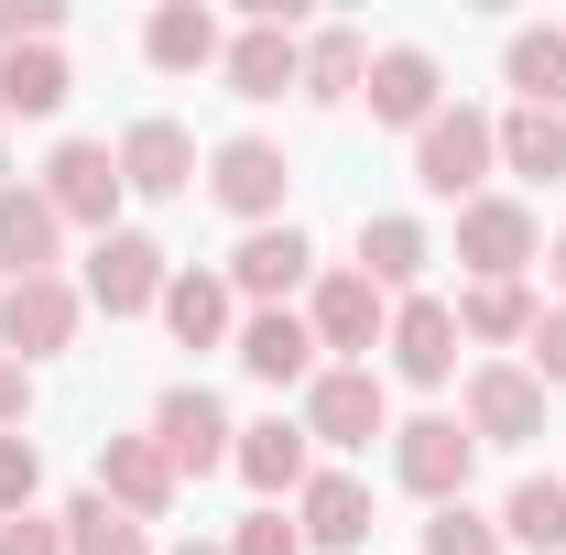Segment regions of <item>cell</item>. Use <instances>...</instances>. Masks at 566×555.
Masks as SVG:
<instances>
[{"label":"cell","instance_id":"39","mask_svg":"<svg viewBox=\"0 0 566 555\" xmlns=\"http://www.w3.org/2000/svg\"><path fill=\"white\" fill-rule=\"evenodd\" d=\"M545 283H556V294H566V240H545Z\"/></svg>","mask_w":566,"mask_h":555},{"label":"cell","instance_id":"30","mask_svg":"<svg viewBox=\"0 0 566 555\" xmlns=\"http://www.w3.org/2000/svg\"><path fill=\"white\" fill-rule=\"evenodd\" d=\"M55 523H66V555H153V534H142L132 512H109L98 490H76Z\"/></svg>","mask_w":566,"mask_h":555},{"label":"cell","instance_id":"7","mask_svg":"<svg viewBox=\"0 0 566 555\" xmlns=\"http://www.w3.org/2000/svg\"><path fill=\"white\" fill-rule=\"evenodd\" d=\"M458 262H469L480 283H523V262H545L534 208H512V197H469V208H458Z\"/></svg>","mask_w":566,"mask_h":555},{"label":"cell","instance_id":"18","mask_svg":"<svg viewBox=\"0 0 566 555\" xmlns=\"http://www.w3.org/2000/svg\"><path fill=\"white\" fill-rule=\"evenodd\" d=\"M305 273H316V251H305V229H294V218L251 229V240L229 251V294H262V305H283V294H294Z\"/></svg>","mask_w":566,"mask_h":555},{"label":"cell","instance_id":"41","mask_svg":"<svg viewBox=\"0 0 566 555\" xmlns=\"http://www.w3.org/2000/svg\"><path fill=\"white\" fill-rule=\"evenodd\" d=\"M0 175H11V142H0Z\"/></svg>","mask_w":566,"mask_h":555},{"label":"cell","instance_id":"11","mask_svg":"<svg viewBox=\"0 0 566 555\" xmlns=\"http://www.w3.org/2000/svg\"><path fill=\"white\" fill-rule=\"evenodd\" d=\"M98 501L132 512V523H164L175 512V458L153 436H98Z\"/></svg>","mask_w":566,"mask_h":555},{"label":"cell","instance_id":"25","mask_svg":"<svg viewBox=\"0 0 566 555\" xmlns=\"http://www.w3.org/2000/svg\"><path fill=\"white\" fill-rule=\"evenodd\" d=\"M66 55L55 44H22V55H0V109H22V121H55L66 109Z\"/></svg>","mask_w":566,"mask_h":555},{"label":"cell","instance_id":"22","mask_svg":"<svg viewBox=\"0 0 566 555\" xmlns=\"http://www.w3.org/2000/svg\"><path fill=\"white\" fill-rule=\"evenodd\" d=\"M142 55H153L164 76H197V66H218L229 44H218V22L197 11V0H164V11L142 22Z\"/></svg>","mask_w":566,"mask_h":555},{"label":"cell","instance_id":"1","mask_svg":"<svg viewBox=\"0 0 566 555\" xmlns=\"http://www.w3.org/2000/svg\"><path fill=\"white\" fill-rule=\"evenodd\" d=\"M491 164H501V121L491 109H436L415 132V186L424 197H458V208H469V197L491 186Z\"/></svg>","mask_w":566,"mask_h":555},{"label":"cell","instance_id":"12","mask_svg":"<svg viewBox=\"0 0 566 555\" xmlns=\"http://www.w3.org/2000/svg\"><path fill=\"white\" fill-rule=\"evenodd\" d=\"M164 240H142V229H109L98 251H87V305H109V316H142V305H164Z\"/></svg>","mask_w":566,"mask_h":555},{"label":"cell","instance_id":"5","mask_svg":"<svg viewBox=\"0 0 566 555\" xmlns=\"http://www.w3.org/2000/svg\"><path fill=\"white\" fill-rule=\"evenodd\" d=\"M283 186H294V164H283V142H262V132H240V142H218V153H208V197L229 218H251V229H273V218H283Z\"/></svg>","mask_w":566,"mask_h":555},{"label":"cell","instance_id":"14","mask_svg":"<svg viewBox=\"0 0 566 555\" xmlns=\"http://www.w3.org/2000/svg\"><path fill=\"white\" fill-rule=\"evenodd\" d=\"M381 348H392V370H403V381L436 392V381L458 370V305H447V294H403V305H392V327H381Z\"/></svg>","mask_w":566,"mask_h":555},{"label":"cell","instance_id":"32","mask_svg":"<svg viewBox=\"0 0 566 555\" xmlns=\"http://www.w3.org/2000/svg\"><path fill=\"white\" fill-rule=\"evenodd\" d=\"M424 555H501V523H480L469 501H447V512L424 523Z\"/></svg>","mask_w":566,"mask_h":555},{"label":"cell","instance_id":"4","mask_svg":"<svg viewBox=\"0 0 566 555\" xmlns=\"http://www.w3.org/2000/svg\"><path fill=\"white\" fill-rule=\"evenodd\" d=\"M305 436L316 447H370V436H392V392H381V370H316L305 381Z\"/></svg>","mask_w":566,"mask_h":555},{"label":"cell","instance_id":"33","mask_svg":"<svg viewBox=\"0 0 566 555\" xmlns=\"http://www.w3.org/2000/svg\"><path fill=\"white\" fill-rule=\"evenodd\" d=\"M33 490H44V458H33V436H0V523H11V512H33Z\"/></svg>","mask_w":566,"mask_h":555},{"label":"cell","instance_id":"34","mask_svg":"<svg viewBox=\"0 0 566 555\" xmlns=\"http://www.w3.org/2000/svg\"><path fill=\"white\" fill-rule=\"evenodd\" d=\"M55 0H0V55H22V44H55Z\"/></svg>","mask_w":566,"mask_h":555},{"label":"cell","instance_id":"13","mask_svg":"<svg viewBox=\"0 0 566 555\" xmlns=\"http://www.w3.org/2000/svg\"><path fill=\"white\" fill-rule=\"evenodd\" d=\"M153 447H164V458H175V480H186V469H218V458L240 447V425L218 415V392H197V381H175V392L153 404Z\"/></svg>","mask_w":566,"mask_h":555},{"label":"cell","instance_id":"24","mask_svg":"<svg viewBox=\"0 0 566 555\" xmlns=\"http://www.w3.org/2000/svg\"><path fill=\"white\" fill-rule=\"evenodd\" d=\"M534 316H545V305H534L523 283H469V294H458V338H480V348H523Z\"/></svg>","mask_w":566,"mask_h":555},{"label":"cell","instance_id":"40","mask_svg":"<svg viewBox=\"0 0 566 555\" xmlns=\"http://www.w3.org/2000/svg\"><path fill=\"white\" fill-rule=\"evenodd\" d=\"M175 555H229V545H175Z\"/></svg>","mask_w":566,"mask_h":555},{"label":"cell","instance_id":"36","mask_svg":"<svg viewBox=\"0 0 566 555\" xmlns=\"http://www.w3.org/2000/svg\"><path fill=\"white\" fill-rule=\"evenodd\" d=\"M523 348H534V381H545V392H566V305H545Z\"/></svg>","mask_w":566,"mask_h":555},{"label":"cell","instance_id":"37","mask_svg":"<svg viewBox=\"0 0 566 555\" xmlns=\"http://www.w3.org/2000/svg\"><path fill=\"white\" fill-rule=\"evenodd\" d=\"M0 555H66V523L55 512H11L0 523Z\"/></svg>","mask_w":566,"mask_h":555},{"label":"cell","instance_id":"9","mask_svg":"<svg viewBox=\"0 0 566 555\" xmlns=\"http://www.w3.org/2000/svg\"><path fill=\"white\" fill-rule=\"evenodd\" d=\"M359 98H370V121L424 132V121L447 109V76H436V55H424V44H381V55H370V76H359Z\"/></svg>","mask_w":566,"mask_h":555},{"label":"cell","instance_id":"23","mask_svg":"<svg viewBox=\"0 0 566 555\" xmlns=\"http://www.w3.org/2000/svg\"><path fill=\"white\" fill-rule=\"evenodd\" d=\"M501 76L523 87V109H556V121H566V33H556V22L512 33V44H501Z\"/></svg>","mask_w":566,"mask_h":555},{"label":"cell","instance_id":"31","mask_svg":"<svg viewBox=\"0 0 566 555\" xmlns=\"http://www.w3.org/2000/svg\"><path fill=\"white\" fill-rule=\"evenodd\" d=\"M501 164L534 175V186H556L566 175V121L556 109H512V121H501Z\"/></svg>","mask_w":566,"mask_h":555},{"label":"cell","instance_id":"16","mask_svg":"<svg viewBox=\"0 0 566 555\" xmlns=\"http://www.w3.org/2000/svg\"><path fill=\"white\" fill-rule=\"evenodd\" d=\"M120 186L132 197H186L197 186V132L186 121H132L120 132Z\"/></svg>","mask_w":566,"mask_h":555},{"label":"cell","instance_id":"10","mask_svg":"<svg viewBox=\"0 0 566 555\" xmlns=\"http://www.w3.org/2000/svg\"><path fill=\"white\" fill-rule=\"evenodd\" d=\"M469 436H480V447H523V436H545V381L512 370V359H480V370H469Z\"/></svg>","mask_w":566,"mask_h":555},{"label":"cell","instance_id":"29","mask_svg":"<svg viewBox=\"0 0 566 555\" xmlns=\"http://www.w3.org/2000/svg\"><path fill=\"white\" fill-rule=\"evenodd\" d=\"M501 534L512 545H534V555H566V480H512V501H501Z\"/></svg>","mask_w":566,"mask_h":555},{"label":"cell","instance_id":"3","mask_svg":"<svg viewBox=\"0 0 566 555\" xmlns=\"http://www.w3.org/2000/svg\"><path fill=\"white\" fill-rule=\"evenodd\" d=\"M76 316H87V294H76L66 273L44 283H0V359H55V348H76Z\"/></svg>","mask_w":566,"mask_h":555},{"label":"cell","instance_id":"28","mask_svg":"<svg viewBox=\"0 0 566 555\" xmlns=\"http://www.w3.org/2000/svg\"><path fill=\"white\" fill-rule=\"evenodd\" d=\"M164 327L186 348H218L229 338V273H175L164 283Z\"/></svg>","mask_w":566,"mask_h":555},{"label":"cell","instance_id":"26","mask_svg":"<svg viewBox=\"0 0 566 555\" xmlns=\"http://www.w3.org/2000/svg\"><path fill=\"white\" fill-rule=\"evenodd\" d=\"M424 262H436V240H424L415 218H359V273L381 283V294H403Z\"/></svg>","mask_w":566,"mask_h":555},{"label":"cell","instance_id":"6","mask_svg":"<svg viewBox=\"0 0 566 555\" xmlns=\"http://www.w3.org/2000/svg\"><path fill=\"white\" fill-rule=\"evenodd\" d=\"M120 197H132V186H120V153H109V142H66V153L44 164V208L66 218V229H98V240H109Z\"/></svg>","mask_w":566,"mask_h":555},{"label":"cell","instance_id":"27","mask_svg":"<svg viewBox=\"0 0 566 555\" xmlns=\"http://www.w3.org/2000/svg\"><path fill=\"white\" fill-rule=\"evenodd\" d=\"M359 76H370V44H359L349 22L305 33V98H316V109H338V98H359Z\"/></svg>","mask_w":566,"mask_h":555},{"label":"cell","instance_id":"20","mask_svg":"<svg viewBox=\"0 0 566 555\" xmlns=\"http://www.w3.org/2000/svg\"><path fill=\"white\" fill-rule=\"evenodd\" d=\"M218 66H229V98H283V87H305V44H294V22H251Z\"/></svg>","mask_w":566,"mask_h":555},{"label":"cell","instance_id":"38","mask_svg":"<svg viewBox=\"0 0 566 555\" xmlns=\"http://www.w3.org/2000/svg\"><path fill=\"white\" fill-rule=\"evenodd\" d=\"M22 415H33V381H22V359H0V436H22Z\"/></svg>","mask_w":566,"mask_h":555},{"label":"cell","instance_id":"21","mask_svg":"<svg viewBox=\"0 0 566 555\" xmlns=\"http://www.w3.org/2000/svg\"><path fill=\"white\" fill-rule=\"evenodd\" d=\"M305 447H316L305 425L262 415V425H240V447H229V469H240V480L262 490V501H283V490H305V480H316V469H305Z\"/></svg>","mask_w":566,"mask_h":555},{"label":"cell","instance_id":"35","mask_svg":"<svg viewBox=\"0 0 566 555\" xmlns=\"http://www.w3.org/2000/svg\"><path fill=\"white\" fill-rule=\"evenodd\" d=\"M229 555H305V534H294V523H283L273 501H262V512H251V523L229 534Z\"/></svg>","mask_w":566,"mask_h":555},{"label":"cell","instance_id":"15","mask_svg":"<svg viewBox=\"0 0 566 555\" xmlns=\"http://www.w3.org/2000/svg\"><path fill=\"white\" fill-rule=\"evenodd\" d=\"M294 534H305V555H349V545H370V490H359L349 469H316V480L294 490Z\"/></svg>","mask_w":566,"mask_h":555},{"label":"cell","instance_id":"8","mask_svg":"<svg viewBox=\"0 0 566 555\" xmlns=\"http://www.w3.org/2000/svg\"><path fill=\"white\" fill-rule=\"evenodd\" d=\"M305 327H316V348H349V370H370V348H381V327H392V294L370 273H327L316 294H305Z\"/></svg>","mask_w":566,"mask_h":555},{"label":"cell","instance_id":"17","mask_svg":"<svg viewBox=\"0 0 566 555\" xmlns=\"http://www.w3.org/2000/svg\"><path fill=\"white\" fill-rule=\"evenodd\" d=\"M66 251V218L44 208V186H0V273L11 283H44Z\"/></svg>","mask_w":566,"mask_h":555},{"label":"cell","instance_id":"19","mask_svg":"<svg viewBox=\"0 0 566 555\" xmlns=\"http://www.w3.org/2000/svg\"><path fill=\"white\" fill-rule=\"evenodd\" d=\"M240 370H251V381H316V327H305V316H283V305H262V316H240Z\"/></svg>","mask_w":566,"mask_h":555},{"label":"cell","instance_id":"2","mask_svg":"<svg viewBox=\"0 0 566 555\" xmlns=\"http://www.w3.org/2000/svg\"><path fill=\"white\" fill-rule=\"evenodd\" d=\"M469 469H480V436L458 415H415V425H392V480L415 490V501H469Z\"/></svg>","mask_w":566,"mask_h":555}]
</instances>
